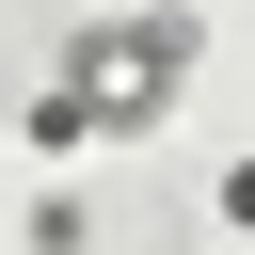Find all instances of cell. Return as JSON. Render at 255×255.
I'll return each instance as SVG.
<instances>
[{
    "mask_svg": "<svg viewBox=\"0 0 255 255\" xmlns=\"http://www.w3.org/2000/svg\"><path fill=\"white\" fill-rule=\"evenodd\" d=\"M16 255H96V207H80V191H32V207H16Z\"/></svg>",
    "mask_w": 255,
    "mask_h": 255,
    "instance_id": "3957f363",
    "label": "cell"
},
{
    "mask_svg": "<svg viewBox=\"0 0 255 255\" xmlns=\"http://www.w3.org/2000/svg\"><path fill=\"white\" fill-rule=\"evenodd\" d=\"M191 64H207V0H112V16H64V32H48V80H80L112 143L175 128Z\"/></svg>",
    "mask_w": 255,
    "mask_h": 255,
    "instance_id": "6da1fadb",
    "label": "cell"
},
{
    "mask_svg": "<svg viewBox=\"0 0 255 255\" xmlns=\"http://www.w3.org/2000/svg\"><path fill=\"white\" fill-rule=\"evenodd\" d=\"M207 207H223V223H239V239H255V143H239V159H223V175H207Z\"/></svg>",
    "mask_w": 255,
    "mask_h": 255,
    "instance_id": "277c9868",
    "label": "cell"
},
{
    "mask_svg": "<svg viewBox=\"0 0 255 255\" xmlns=\"http://www.w3.org/2000/svg\"><path fill=\"white\" fill-rule=\"evenodd\" d=\"M0 143H16V159H96L112 128H96V96H80V80H48V64H32V96H16V128H0Z\"/></svg>",
    "mask_w": 255,
    "mask_h": 255,
    "instance_id": "7a4b0ae2",
    "label": "cell"
}]
</instances>
